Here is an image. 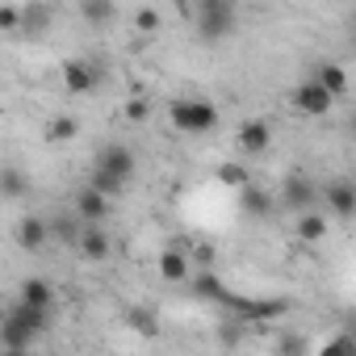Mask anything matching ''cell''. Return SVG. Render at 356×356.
Here are the masks:
<instances>
[{
    "label": "cell",
    "instance_id": "1",
    "mask_svg": "<svg viewBox=\"0 0 356 356\" xmlns=\"http://www.w3.org/2000/svg\"><path fill=\"white\" fill-rule=\"evenodd\" d=\"M51 327V310L42 306H30V302H13L5 310V323H0V352H9V356H26L34 352V343L47 335Z\"/></svg>",
    "mask_w": 356,
    "mask_h": 356
},
{
    "label": "cell",
    "instance_id": "26",
    "mask_svg": "<svg viewBox=\"0 0 356 356\" xmlns=\"http://www.w3.org/2000/svg\"><path fill=\"white\" fill-rule=\"evenodd\" d=\"M323 352H327V356H348V352H356V335H352V331L331 335V339L323 343Z\"/></svg>",
    "mask_w": 356,
    "mask_h": 356
},
{
    "label": "cell",
    "instance_id": "24",
    "mask_svg": "<svg viewBox=\"0 0 356 356\" xmlns=\"http://www.w3.org/2000/svg\"><path fill=\"white\" fill-rule=\"evenodd\" d=\"M159 26H163V13L159 9H151V5L134 9V30L138 34H159Z\"/></svg>",
    "mask_w": 356,
    "mask_h": 356
},
{
    "label": "cell",
    "instance_id": "8",
    "mask_svg": "<svg viewBox=\"0 0 356 356\" xmlns=\"http://www.w3.org/2000/svg\"><path fill=\"white\" fill-rule=\"evenodd\" d=\"M323 202L335 218H352L356 214V181H348V176H335V181L323 185Z\"/></svg>",
    "mask_w": 356,
    "mask_h": 356
},
{
    "label": "cell",
    "instance_id": "14",
    "mask_svg": "<svg viewBox=\"0 0 356 356\" xmlns=\"http://www.w3.org/2000/svg\"><path fill=\"white\" fill-rule=\"evenodd\" d=\"M51 235H55L51 218H34V214H30V218L17 222V248H22V252H42Z\"/></svg>",
    "mask_w": 356,
    "mask_h": 356
},
{
    "label": "cell",
    "instance_id": "17",
    "mask_svg": "<svg viewBox=\"0 0 356 356\" xmlns=\"http://www.w3.org/2000/svg\"><path fill=\"white\" fill-rule=\"evenodd\" d=\"M51 5L47 0H30V5H22V34L26 38H42L47 30H51Z\"/></svg>",
    "mask_w": 356,
    "mask_h": 356
},
{
    "label": "cell",
    "instance_id": "10",
    "mask_svg": "<svg viewBox=\"0 0 356 356\" xmlns=\"http://www.w3.org/2000/svg\"><path fill=\"white\" fill-rule=\"evenodd\" d=\"M235 143H239V151H243V155H264V151L273 147V126H268L264 118H248V122L239 126Z\"/></svg>",
    "mask_w": 356,
    "mask_h": 356
},
{
    "label": "cell",
    "instance_id": "25",
    "mask_svg": "<svg viewBox=\"0 0 356 356\" xmlns=\"http://www.w3.org/2000/svg\"><path fill=\"white\" fill-rule=\"evenodd\" d=\"M126 318H130V323H134V327H138L147 339H155V335H159V327H155V323H159V318H155V310H147V306H134Z\"/></svg>",
    "mask_w": 356,
    "mask_h": 356
},
{
    "label": "cell",
    "instance_id": "5",
    "mask_svg": "<svg viewBox=\"0 0 356 356\" xmlns=\"http://www.w3.org/2000/svg\"><path fill=\"white\" fill-rule=\"evenodd\" d=\"M318 197H323V189L310 181V176H289V181L281 185V193H277V202H281L289 214L314 210V206H318Z\"/></svg>",
    "mask_w": 356,
    "mask_h": 356
},
{
    "label": "cell",
    "instance_id": "12",
    "mask_svg": "<svg viewBox=\"0 0 356 356\" xmlns=\"http://www.w3.org/2000/svg\"><path fill=\"white\" fill-rule=\"evenodd\" d=\"M76 252H80L84 260H109V252H113V239H109V231H105L101 222H84Z\"/></svg>",
    "mask_w": 356,
    "mask_h": 356
},
{
    "label": "cell",
    "instance_id": "9",
    "mask_svg": "<svg viewBox=\"0 0 356 356\" xmlns=\"http://www.w3.org/2000/svg\"><path fill=\"white\" fill-rule=\"evenodd\" d=\"M97 84H101L97 63H88V59H67V63H63V88H67L72 97H88Z\"/></svg>",
    "mask_w": 356,
    "mask_h": 356
},
{
    "label": "cell",
    "instance_id": "16",
    "mask_svg": "<svg viewBox=\"0 0 356 356\" xmlns=\"http://www.w3.org/2000/svg\"><path fill=\"white\" fill-rule=\"evenodd\" d=\"M80 22L88 30H109L118 22V0H80Z\"/></svg>",
    "mask_w": 356,
    "mask_h": 356
},
{
    "label": "cell",
    "instance_id": "27",
    "mask_svg": "<svg viewBox=\"0 0 356 356\" xmlns=\"http://www.w3.org/2000/svg\"><path fill=\"white\" fill-rule=\"evenodd\" d=\"M0 30H5V34H22V9L17 5L0 9Z\"/></svg>",
    "mask_w": 356,
    "mask_h": 356
},
{
    "label": "cell",
    "instance_id": "21",
    "mask_svg": "<svg viewBox=\"0 0 356 356\" xmlns=\"http://www.w3.org/2000/svg\"><path fill=\"white\" fill-rule=\"evenodd\" d=\"M314 80H318L327 92H335V97H343V92H348V72H343L339 63H318Z\"/></svg>",
    "mask_w": 356,
    "mask_h": 356
},
{
    "label": "cell",
    "instance_id": "20",
    "mask_svg": "<svg viewBox=\"0 0 356 356\" xmlns=\"http://www.w3.org/2000/svg\"><path fill=\"white\" fill-rule=\"evenodd\" d=\"M0 189H5V202H22V197L30 193V181H26V172L9 163L5 172H0Z\"/></svg>",
    "mask_w": 356,
    "mask_h": 356
},
{
    "label": "cell",
    "instance_id": "29",
    "mask_svg": "<svg viewBox=\"0 0 356 356\" xmlns=\"http://www.w3.org/2000/svg\"><path fill=\"white\" fill-rule=\"evenodd\" d=\"M126 113H130V122H143V118H147V101H130Z\"/></svg>",
    "mask_w": 356,
    "mask_h": 356
},
{
    "label": "cell",
    "instance_id": "22",
    "mask_svg": "<svg viewBox=\"0 0 356 356\" xmlns=\"http://www.w3.org/2000/svg\"><path fill=\"white\" fill-rule=\"evenodd\" d=\"M214 176H218V185H227V189H235V193H239V189L252 181V176H248V168H243V163H235V159L218 163V172H214Z\"/></svg>",
    "mask_w": 356,
    "mask_h": 356
},
{
    "label": "cell",
    "instance_id": "3",
    "mask_svg": "<svg viewBox=\"0 0 356 356\" xmlns=\"http://www.w3.org/2000/svg\"><path fill=\"white\" fill-rule=\"evenodd\" d=\"M239 26L235 0H193V30L202 42H222Z\"/></svg>",
    "mask_w": 356,
    "mask_h": 356
},
{
    "label": "cell",
    "instance_id": "4",
    "mask_svg": "<svg viewBox=\"0 0 356 356\" xmlns=\"http://www.w3.org/2000/svg\"><path fill=\"white\" fill-rule=\"evenodd\" d=\"M168 122L181 134H210L218 126V105L206 97H181L168 105Z\"/></svg>",
    "mask_w": 356,
    "mask_h": 356
},
{
    "label": "cell",
    "instance_id": "6",
    "mask_svg": "<svg viewBox=\"0 0 356 356\" xmlns=\"http://www.w3.org/2000/svg\"><path fill=\"white\" fill-rule=\"evenodd\" d=\"M331 105H335V92H327L314 76H310V80H302V84L293 88V109H298V113H306V118H327V113H331Z\"/></svg>",
    "mask_w": 356,
    "mask_h": 356
},
{
    "label": "cell",
    "instance_id": "19",
    "mask_svg": "<svg viewBox=\"0 0 356 356\" xmlns=\"http://www.w3.org/2000/svg\"><path fill=\"white\" fill-rule=\"evenodd\" d=\"M17 298H22V302H30V306H42V310H51V302H55V285H51L47 277H26Z\"/></svg>",
    "mask_w": 356,
    "mask_h": 356
},
{
    "label": "cell",
    "instance_id": "30",
    "mask_svg": "<svg viewBox=\"0 0 356 356\" xmlns=\"http://www.w3.org/2000/svg\"><path fill=\"white\" fill-rule=\"evenodd\" d=\"M302 348H306V343H302L298 335H285V339L277 343V352H302Z\"/></svg>",
    "mask_w": 356,
    "mask_h": 356
},
{
    "label": "cell",
    "instance_id": "13",
    "mask_svg": "<svg viewBox=\"0 0 356 356\" xmlns=\"http://www.w3.org/2000/svg\"><path fill=\"white\" fill-rule=\"evenodd\" d=\"M189 268H193V256H189L185 248H163V252H159V277H163V281L185 285V281L193 277Z\"/></svg>",
    "mask_w": 356,
    "mask_h": 356
},
{
    "label": "cell",
    "instance_id": "23",
    "mask_svg": "<svg viewBox=\"0 0 356 356\" xmlns=\"http://www.w3.org/2000/svg\"><path fill=\"white\" fill-rule=\"evenodd\" d=\"M80 134V122L72 118V113H59V118H51V126H47V138L51 143H72Z\"/></svg>",
    "mask_w": 356,
    "mask_h": 356
},
{
    "label": "cell",
    "instance_id": "11",
    "mask_svg": "<svg viewBox=\"0 0 356 356\" xmlns=\"http://www.w3.org/2000/svg\"><path fill=\"white\" fill-rule=\"evenodd\" d=\"M76 218L80 222H105L109 218V193L97 189V185H84L76 193Z\"/></svg>",
    "mask_w": 356,
    "mask_h": 356
},
{
    "label": "cell",
    "instance_id": "31",
    "mask_svg": "<svg viewBox=\"0 0 356 356\" xmlns=\"http://www.w3.org/2000/svg\"><path fill=\"white\" fill-rule=\"evenodd\" d=\"M343 327H348V331H352V335H356V310H352V314H348V323H343Z\"/></svg>",
    "mask_w": 356,
    "mask_h": 356
},
{
    "label": "cell",
    "instance_id": "32",
    "mask_svg": "<svg viewBox=\"0 0 356 356\" xmlns=\"http://www.w3.org/2000/svg\"><path fill=\"white\" fill-rule=\"evenodd\" d=\"M352 134H356V113H352Z\"/></svg>",
    "mask_w": 356,
    "mask_h": 356
},
{
    "label": "cell",
    "instance_id": "2",
    "mask_svg": "<svg viewBox=\"0 0 356 356\" xmlns=\"http://www.w3.org/2000/svg\"><path fill=\"white\" fill-rule=\"evenodd\" d=\"M134 176V151L126 143H109L97 151V163H92V176H88V185L105 189L109 197H118L126 189V181Z\"/></svg>",
    "mask_w": 356,
    "mask_h": 356
},
{
    "label": "cell",
    "instance_id": "7",
    "mask_svg": "<svg viewBox=\"0 0 356 356\" xmlns=\"http://www.w3.org/2000/svg\"><path fill=\"white\" fill-rule=\"evenodd\" d=\"M189 285H193V293H197L202 302H210V306H222V310H231V302H235V293L222 285V277H218L214 268H197V273L189 277Z\"/></svg>",
    "mask_w": 356,
    "mask_h": 356
},
{
    "label": "cell",
    "instance_id": "15",
    "mask_svg": "<svg viewBox=\"0 0 356 356\" xmlns=\"http://www.w3.org/2000/svg\"><path fill=\"white\" fill-rule=\"evenodd\" d=\"M273 206H277V197H273L264 185L248 181V185L239 189V210H243L248 218H268V214H273Z\"/></svg>",
    "mask_w": 356,
    "mask_h": 356
},
{
    "label": "cell",
    "instance_id": "18",
    "mask_svg": "<svg viewBox=\"0 0 356 356\" xmlns=\"http://www.w3.org/2000/svg\"><path fill=\"white\" fill-rule=\"evenodd\" d=\"M327 214H318V210H302V214H293V235L302 239V243H318L323 235H327Z\"/></svg>",
    "mask_w": 356,
    "mask_h": 356
},
{
    "label": "cell",
    "instance_id": "28",
    "mask_svg": "<svg viewBox=\"0 0 356 356\" xmlns=\"http://www.w3.org/2000/svg\"><path fill=\"white\" fill-rule=\"evenodd\" d=\"M189 256H193V264H197V268H210V264H214V243H197Z\"/></svg>",
    "mask_w": 356,
    "mask_h": 356
}]
</instances>
